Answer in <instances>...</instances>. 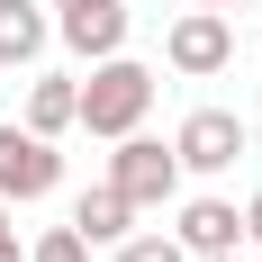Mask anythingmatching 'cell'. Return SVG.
Here are the masks:
<instances>
[{
    "instance_id": "13",
    "label": "cell",
    "mask_w": 262,
    "mask_h": 262,
    "mask_svg": "<svg viewBox=\"0 0 262 262\" xmlns=\"http://www.w3.org/2000/svg\"><path fill=\"white\" fill-rule=\"evenodd\" d=\"M244 244H262V190H253V208H244Z\"/></svg>"
},
{
    "instance_id": "17",
    "label": "cell",
    "mask_w": 262,
    "mask_h": 262,
    "mask_svg": "<svg viewBox=\"0 0 262 262\" xmlns=\"http://www.w3.org/2000/svg\"><path fill=\"white\" fill-rule=\"evenodd\" d=\"M0 226H9V199H0Z\"/></svg>"
},
{
    "instance_id": "7",
    "label": "cell",
    "mask_w": 262,
    "mask_h": 262,
    "mask_svg": "<svg viewBox=\"0 0 262 262\" xmlns=\"http://www.w3.org/2000/svg\"><path fill=\"white\" fill-rule=\"evenodd\" d=\"M27 127H36V136L81 127V81L73 73H36V81H27Z\"/></svg>"
},
{
    "instance_id": "9",
    "label": "cell",
    "mask_w": 262,
    "mask_h": 262,
    "mask_svg": "<svg viewBox=\"0 0 262 262\" xmlns=\"http://www.w3.org/2000/svg\"><path fill=\"white\" fill-rule=\"evenodd\" d=\"M46 36H54L46 0H0V63H36Z\"/></svg>"
},
{
    "instance_id": "5",
    "label": "cell",
    "mask_w": 262,
    "mask_h": 262,
    "mask_svg": "<svg viewBox=\"0 0 262 262\" xmlns=\"http://www.w3.org/2000/svg\"><path fill=\"white\" fill-rule=\"evenodd\" d=\"M172 73H190V81H208V73H226L235 63V27H226V9H190L181 27H172Z\"/></svg>"
},
{
    "instance_id": "14",
    "label": "cell",
    "mask_w": 262,
    "mask_h": 262,
    "mask_svg": "<svg viewBox=\"0 0 262 262\" xmlns=\"http://www.w3.org/2000/svg\"><path fill=\"white\" fill-rule=\"evenodd\" d=\"M0 262H27V253H18V235H9V226H0Z\"/></svg>"
},
{
    "instance_id": "11",
    "label": "cell",
    "mask_w": 262,
    "mask_h": 262,
    "mask_svg": "<svg viewBox=\"0 0 262 262\" xmlns=\"http://www.w3.org/2000/svg\"><path fill=\"white\" fill-rule=\"evenodd\" d=\"M118 262H190L181 235H118Z\"/></svg>"
},
{
    "instance_id": "12",
    "label": "cell",
    "mask_w": 262,
    "mask_h": 262,
    "mask_svg": "<svg viewBox=\"0 0 262 262\" xmlns=\"http://www.w3.org/2000/svg\"><path fill=\"white\" fill-rule=\"evenodd\" d=\"M27 262H91V235H81V226H54V235H36Z\"/></svg>"
},
{
    "instance_id": "18",
    "label": "cell",
    "mask_w": 262,
    "mask_h": 262,
    "mask_svg": "<svg viewBox=\"0 0 262 262\" xmlns=\"http://www.w3.org/2000/svg\"><path fill=\"white\" fill-rule=\"evenodd\" d=\"M46 9H73V0H46Z\"/></svg>"
},
{
    "instance_id": "3",
    "label": "cell",
    "mask_w": 262,
    "mask_h": 262,
    "mask_svg": "<svg viewBox=\"0 0 262 262\" xmlns=\"http://www.w3.org/2000/svg\"><path fill=\"white\" fill-rule=\"evenodd\" d=\"M54 181H63L54 136H36V127H0V199H46Z\"/></svg>"
},
{
    "instance_id": "2",
    "label": "cell",
    "mask_w": 262,
    "mask_h": 262,
    "mask_svg": "<svg viewBox=\"0 0 262 262\" xmlns=\"http://www.w3.org/2000/svg\"><path fill=\"white\" fill-rule=\"evenodd\" d=\"M108 181L127 190L136 208H163V199H172V190H181V154H172V145H154V136H118V154H108Z\"/></svg>"
},
{
    "instance_id": "8",
    "label": "cell",
    "mask_w": 262,
    "mask_h": 262,
    "mask_svg": "<svg viewBox=\"0 0 262 262\" xmlns=\"http://www.w3.org/2000/svg\"><path fill=\"white\" fill-rule=\"evenodd\" d=\"M172 235H181L190 253H235V244H244V217L226 208V199H190V208H181V226H172Z\"/></svg>"
},
{
    "instance_id": "16",
    "label": "cell",
    "mask_w": 262,
    "mask_h": 262,
    "mask_svg": "<svg viewBox=\"0 0 262 262\" xmlns=\"http://www.w3.org/2000/svg\"><path fill=\"white\" fill-rule=\"evenodd\" d=\"M199 9H253V0H199Z\"/></svg>"
},
{
    "instance_id": "15",
    "label": "cell",
    "mask_w": 262,
    "mask_h": 262,
    "mask_svg": "<svg viewBox=\"0 0 262 262\" xmlns=\"http://www.w3.org/2000/svg\"><path fill=\"white\" fill-rule=\"evenodd\" d=\"M190 262H244V244H235V253H190Z\"/></svg>"
},
{
    "instance_id": "1",
    "label": "cell",
    "mask_w": 262,
    "mask_h": 262,
    "mask_svg": "<svg viewBox=\"0 0 262 262\" xmlns=\"http://www.w3.org/2000/svg\"><path fill=\"white\" fill-rule=\"evenodd\" d=\"M145 108H154V73H145V63H127V54H100V63H91V81H81V127L118 145L127 127H145Z\"/></svg>"
},
{
    "instance_id": "4",
    "label": "cell",
    "mask_w": 262,
    "mask_h": 262,
    "mask_svg": "<svg viewBox=\"0 0 262 262\" xmlns=\"http://www.w3.org/2000/svg\"><path fill=\"white\" fill-rule=\"evenodd\" d=\"M172 154H181V172H235L244 163V118L235 108H190L181 136H172Z\"/></svg>"
},
{
    "instance_id": "6",
    "label": "cell",
    "mask_w": 262,
    "mask_h": 262,
    "mask_svg": "<svg viewBox=\"0 0 262 262\" xmlns=\"http://www.w3.org/2000/svg\"><path fill=\"white\" fill-rule=\"evenodd\" d=\"M54 36H63L81 63H100V54H127V0H73V9L54 18Z\"/></svg>"
},
{
    "instance_id": "10",
    "label": "cell",
    "mask_w": 262,
    "mask_h": 262,
    "mask_svg": "<svg viewBox=\"0 0 262 262\" xmlns=\"http://www.w3.org/2000/svg\"><path fill=\"white\" fill-rule=\"evenodd\" d=\"M73 226H81L91 244H118V235L136 226V199H127L118 181H100V190H81V199H73Z\"/></svg>"
}]
</instances>
